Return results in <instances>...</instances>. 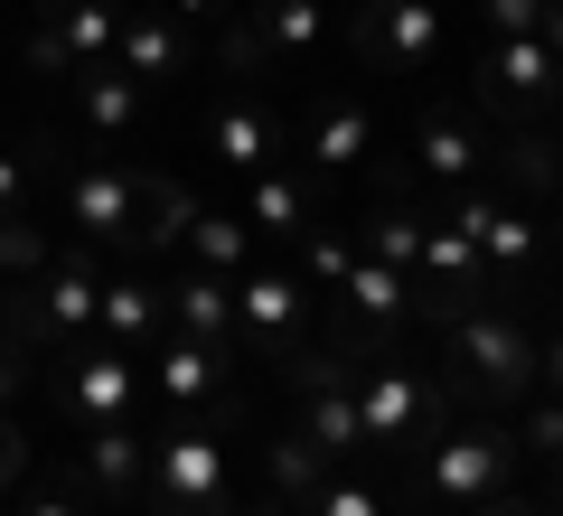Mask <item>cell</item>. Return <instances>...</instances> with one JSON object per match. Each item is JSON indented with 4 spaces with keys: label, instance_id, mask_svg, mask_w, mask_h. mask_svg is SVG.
I'll return each mask as SVG.
<instances>
[{
    "label": "cell",
    "instance_id": "1",
    "mask_svg": "<svg viewBox=\"0 0 563 516\" xmlns=\"http://www.w3.org/2000/svg\"><path fill=\"white\" fill-rule=\"evenodd\" d=\"M442 358H451V395L479 404H517L536 385V329H526L507 300H470L442 319Z\"/></svg>",
    "mask_w": 563,
    "mask_h": 516
},
{
    "label": "cell",
    "instance_id": "2",
    "mask_svg": "<svg viewBox=\"0 0 563 516\" xmlns=\"http://www.w3.org/2000/svg\"><path fill=\"white\" fill-rule=\"evenodd\" d=\"M507 479H517V432H498V422H442L432 451H422V488H432V507H451V516L507 497Z\"/></svg>",
    "mask_w": 563,
    "mask_h": 516
},
{
    "label": "cell",
    "instance_id": "3",
    "mask_svg": "<svg viewBox=\"0 0 563 516\" xmlns=\"http://www.w3.org/2000/svg\"><path fill=\"white\" fill-rule=\"evenodd\" d=\"M357 422H366V451H413L451 422V385L442 376H413V366H357Z\"/></svg>",
    "mask_w": 563,
    "mask_h": 516
},
{
    "label": "cell",
    "instance_id": "4",
    "mask_svg": "<svg viewBox=\"0 0 563 516\" xmlns=\"http://www.w3.org/2000/svg\"><path fill=\"white\" fill-rule=\"evenodd\" d=\"M151 516H225V441L217 432H169L151 441Z\"/></svg>",
    "mask_w": 563,
    "mask_h": 516
},
{
    "label": "cell",
    "instance_id": "5",
    "mask_svg": "<svg viewBox=\"0 0 563 516\" xmlns=\"http://www.w3.org/2000/svg\"><path fill=\"white\" fill-rule=\"evenodd\" d=\"M442 47H451V10L442 0H357V57L366 66L422 76V66H442Z\"/></svg>",
    "mask_w": 563,
    "mask_h": 516
},
{
    "label": "cell",
    "instance_id": "6",
    "mask_svg": "<svg viewBox=\"0 0 563 516\" xmlns=\"http://www.w3.org/2000/svg\"><path fill=\"white\" fill-rule=\"evenodd\" d=\"M301 432L320 441L329 460H357V451H366V422H357V385H347V358H339V348L301 358Z\"/></svg>",
    "mask_w": 563,
    "mask_h": 516
},
{
    "label": "cell",
    "instance_id": "7",
    "mask_svg": "<svg viewBox=\"0 0 563 516\" xmlns=\"http://www.w3.org/2000/svg\"><path fill=\"white\" fill-rule=\"evenodd\" d=\"M161 329H179V338H198V348H217V358H235V348H244V329H235V282L188 263V273L169 282V319H161Z\"/></svg>",
    "mask_w": 563,
    "mask_h": 516
},
{
    "label": "cell",
    "instance_id": "8",
    "mask_svg": "<svg viewBox=\"0 0 563 516\" xmlns=\"http://www.w3.org/2000/svg\"><path fill=\"white\" fill-rule=\"evenodd\" d=\"M66 217L85 226V244H132L141 235V188L122 169H76L66 179Z\"/></svg>",
    "mask_w": 563,
    "mask_h": 516
},
{
    "label": "cell",
    "instance_id": "9",
    "mask_svg": "<svg viewBox=\"0 0 563 516\" xmlns=\"http://www.w3.org/2000/svg\"><path fill=\"white\" fill-rule=\"evenodd\" d=\"M310 319V292L291 273H235V329L263 338V348H291Z\"/></svg>",
    "mask_w": 563,
    "mask_h": 516
},
{
    "label": "cell",
    "instance_id": "10",
    "mask_svg": "<svg viewBox=\"0 0 563 516\" xmlns=\"http://www.w3.org/2000/svg\"><path fill=\"white\" fill-rule=\"evenodd\" d=\"M132 395H141V376H132L122 348H76V358H66V404H76L85 422H122Z\"/></svg>",
    "mask_w": 563,
    "mask_h": 516
},
{
    "label": "cell",
    "instance_id": "11",
    "mask_svg": "<svg viewBox=\"0 0 563 516\" xmlns=\"http://www.w3.org/2000/svg\"><path fill=\"white\" fill-rule=\"evenodd\" d=\"M76 113L95 141H132L141 132V76H122L113 57L103 66H76Z\"/></svg>",
    "mask_w": 563,
    "mask_h": 516
},
{
    "label": "cell",
    "instance_id": "12",
    "mask_svg": "<svg viewBox=\"0 0 563 516\" xmlns=\"http://www.w3.org/2000/svg\"><path fill=\"white\" fill-rule=\"evenodd\" d=\"M38 29L76 66H103V57H113V39H122V10H113V0H38Z\"/></svg>",
    "mask_w": 563,
    "mask_h": 516
},
{
    "label": "cell",
    "instance_id": "13",
    "mask_svg": "<svg viewBox=\"0 0 563 516\" xmlns=\"http://www.w3.org/2000/svg\"><path fill=\"white\" fill-rule=\"evenodd\" d=\"M141 470H151V441L132 422H95V441H85V488L95 497H141Z\"/></svg>",
    "mask_w": 563,
    "mask_h": 516
},
{
    "label": "cell",
    "instance_id": "14",
    "mask_svg": "<svg viewBox=\"0 0 563 516\" xmlns=\"http://www.w3.org/2000/svg\"><path fill=\"white\" fill-rule=\"evenodd\" d=\"M479 263H488V292L507 300L536 263V217L526 207H479Z\"/></svg>",
    "mask_w": 563,
    "mask_h": 516
},
{
    "label": "cell",
    "instance_id": "15",
    "mask_svg": "<svg viewBox=\"0 0 563 516\" xmlns=\"http://www.w3.org/2000/svg\"><path fill=\"white\" fill-rule=\"evenodd\" d=\"M113 66H122V76H141V85H151V76H179V66H188V39L169 29V10H132L122 39H113Z\"/></svg>",
    "mask_w": 563,
    "mask_h": 516
},
{
    "label": "cell",
    "instance_id": "16",
    "mask_svg": "<svg viewBox=\"0 0 563 516\" xmlns=\"http://www.w3.org/2000/svg\"><path fill=\"white\" fill-rule=\"evenodd\" d=\"M366 151H376V113H366L357 95H329L320 113H310V160H320V169H357Z\"/></svg>",
    "mask_w": 563,
    "mask_h": 516
},
{
    "label": "cell",
    "instance_id": "17",
    "mask_svg": "<svg viewBox=\"0 0 563 516\" xmlns=\"http://www.w3.org/2000/svg\"><path fill=\"white\" fill-rule=\"evenodd\" d=\"M479 66H488V85H498V95H554V85H563V57H554V47H544V39H488L479 47Z\"/></svg>",
    "mask_w": 563,
    "mask_h": 516
},
{
    "label": "cell",
    "instance_id": "18",
    "mask_svg": "<svg viewBox=\"0 0 563 516\" xmlns=\"http://www.w3.org/2000/svg\"><path fill=\"white\" fill-rule=\"evenodd\" d=\"M151 329H161V292H151V282L122 273V282L95 292V338L103 348H132V338H151Z\"/></svg>",
    "mask_w": 563,
    "mask_h": 516
},
{
    "label": "cell",
    "instance_id": "19",
    "mask_svg": "<svg viewBox=\"0 0 563 516\" xmlns=\"http://www.w3.org/2000/svg\"><path fill=\"white\" fill-rule=\"evenodd\" d=\"M254 29H263V47H273V66H301V57H320V0H254Z\"/></svg>",
    "mask_w": 563,
    "mask_h": 516
},
{
    "label": "cell",
    "instance_id": "20",
    "mask_svg": "<svg viewBox=\"0 0 563 516\" xmlns=\"http://www.w3.org/2000/svg\"><path fill=\"white\" fill-rule=\"evenodd\" d=\"M188 263H198V273H225V282H235L244 263H254V226L225 217V207H198V226H188Z\"/></svg>",
    "mask_w": 563,
    "mask_h": 516
},
{
    "label": "cell",
    "instance_id": "21",
    "mask_svg": "<svg viewBox=\"0 0 563 516\" xmlns=\"http://www.w3.org/2000/svg\"><path fill=\"white\" fill-rule=\"evenodd\" d=\"M217 348H198V338H179V329H161V395L169 404H217Z\"/></svg>",
    "mask_w": 563,
    "mask_h": 516
},
{
    "label": "cell",
    "instance_id": "22",
    "mask_svg": "<svg viewBox=\"0 0 563 516\" xmlns=\"http://www.w3.org/2000/svg\"><path fill=\"white\" fill-rule=\"evenodd\" d=\"M339 300H347V310H357V319H404V310H413V282H404L395 263L357 254V263H347V273H339Z\"/></svg>",
    "mask_w": 563,
    "mask_h": 516
},
{
    "label": "cell",
    "instance_id": "23",
    "mask_svg": "<svg viewBox=\"0 0 563 516\" xmlns=\"http://www.w3.org/2000/svg\"><path fill=\"white\" fill-rule=\"evenodd\" d=\"M207 141H217V160H225V169H273V122H263L254 103H217Z\"/></svg>",
    "mask_w": 563,
    "mask_h": 516
},
{
    "label": "cell",
    "instance_id": "24",
    "mask_svg": "<svg viewBox=\"0 0 563 516\" xmlns=\"http://www.w3.org/2000/svg\"><path fill=\"white\" fill-rule=\"evenodd\" d=\"M413 160H422V179H451V188H470V169H479V132L442 113V122H422Z\"/></svg>",
    "mask_w": 563,
    "mask_h": 516
},
{
    "label": "cell",
    "instance_id": "25",
    "mask_svg": "<svg viewBox=\"0 0 563 516\" xmlns=\"http://www.w3.org/2000/svg\"><path fill=\"white\" fill-rule=\"evenodd\" d=\"M244 226H254V235H310V188L263 169V179H254V207H244Z\"/></svg>",
    "mask_w": 563,
    "mask_h": 516
},
{
    "label": "cell",
    "instance_id": "26",
    "mask_svg": "<svg viewBox=\"0 0 563 516\" xmlns=\"http://www.w3.org/2000/svg\"><path fill=\"white\" fill-rule=\"evenodd\" d=\"M188 226H198V188L151 179V198H141V244H151V254H161V244H188Z\"/></svg>",
    "mask_w": 563,
    "mask_h": 516
},
{
    "label": "cell",
    "instance_id": "27",
    "mask_svg": "<svg viewBox=\"0 0 563 516\" xmlns=\"http://www.w3.org/2000/svg\"><path fill=\"white\" fill-rule=\"evenodd\" d=\"M422 226L432 217H413V207H376V217H366V254L395 263V273H413L422 263Z\"/></svg>",
    "mask_w": 563,
    "mask_h": 516
},
{
    "label": "cell",
    "instance_id": "28",
    "mask_svg": "<svg viewBox=\"0 0 563 516\" xmlns=\"http://www.w3.org/2000/svg\"><path fill=\"white\" fill-rule=\"evenodd\" d=\"M301 516H395V507H385V488H376V479H357V470H329L320 488L301 497Z\"/></svg>",
    "mask_w": 563,
    "mask_h": 516
},
{
    "label": "cell",
    "instance_id": "29",
    "mask_svg": "<svg viewBox=\"0 0 563 516\" xmlns=\"http://www.w3.org/2000/svg\"><path fill=\"white\" fill-rule=\"evenodd\" d=\"M320 479H329V451H320L310 432H282V441H273V488L291 497V507H301V497L320 488Z\"/></svg>",
    "mask_w": 563,
    "mask_h": 516
},
{
    "label": "cell",
    "instance_id": "30",
    "mask_svg": "<svg viewBox=\"0 0 563 516\" xmlns=\"http://www.w3.org/2000/svg\"><path fill=\"white\" fill-rule=\"evenodd\" d=\"M38 273H47V235L20 207V217H0V282H38Z\"/></svg>",
    "mask_w": 563,
    "mask_h": 516
},
{
    "label": "cell",
    "instance_id": "31",
    "mask_svg": "<svg viewBox=\"0 0 563 516\" xmlns=\"http://www.w3.org/2000/svg\"><path fill=\"white\" fill-rule=\"evenodd\" d=\"M488 39H544V0H479Z\"/></svg>",
    "mask_w": 563,
    "mask_h": 516
},
{
    "label": "cell",
    "instance_id": "32",
    "mask_svg": "<svg viewBox=\"0 0 563 516\" xmlns=\"http://www.w3.org/2000/svg\"><path fill=\"white\" fill-rule=\"evenodd\" d=\"M347 263H357V254H347L339 235H301V282H320V292H339V273H347Z\"/></svg>",
    "mask_w": 563,
    "mask_h": 516
},
{
    "label": "cell",
    "instance_id": "33",
    "mask_svg": "<svg viewBox=\"0 0 563 516\" xmlns=\"http://www.w3.org/2000/svg\"><path fill=\"white\" fill-rule=\"evenodd\" d=\"M517 441H526V451H544V460H563V395H554V404H526Z\"/></svg>",
    "mask_w": 563,
    "mask_h": 516
},
{
    "label": "cell",
    "instance_id": "34",
    "mask_svg": "<svg viewBox=\"0 0 563 516\" xmlns=\"http://www.w3.org/2000/svg\"><path fill=\"white\" fill-rule=\"evenodd\" d=\"M517 179H526V188H554V151H544V141H536V132H526V141H517Z\"/></svg>",
    "mask_w": 563,
    "mask_h": 516
},
{
    "label": "cell",
    "instance_id": "35",
    "mask_svg": "<svg viewBox=\"0 0 563 516\" xmlns=\"http://www.w3.org/2000/svg\"><path fill=\"white\" fill-rule=\"evenodd\" d=\"M20 385H29V358L0 338V414H20Z\"/></svg>",
    "mask_w": 563,
    "mask_h": 516
},
{
    "label": "cell",
    "instance_id": "36",
    "mask_svg": "<svg viewBox=\"0 0 563 516\" xmlns=\"http://www.w3.org/2000/svg\"><path fill=\"white\" fill-rule=\"evenodd\" d=\"M29 66H38V76H76V57H66L47 29H29Z\"/></svg>",
    "mask_w": 563,
    "mask_h": 516
},
{
    "label": "cell",
    "instance_id": "37",
    "mask_svg": "<svg viewBox=\"0 0 563 516\" xmlns=\"http://www.w3.org/2000/svg\"><path fill=\"white\" fill-rule=\"evenodd\" d=\"M536 376L563 395V329H554V338H536Z\"/></svg>",
    "mask_w": 563,
    "mask_h": 516
},
{
    "label": "cell",
    "instance_id": "38",
    "mask_svg": "<svg viewBox=\"0 0 563 516\" xmlns=\"http://www.w3.org/2000/svg\"><path fill=\"white\" fill-rule=\"evenodd\" d=\"M20 207H29L20 198V151H0V217H20Z\"/></svg>",
    "mask_w": 563,
    "mask_h": 516
},
{
    "label": "cell",
    "instance_id": "39",
    "mask_svg": "<svg viewBox=\"0 0 563 516\" xmlns=\"http://www.w3.org/2000/svg\"><path fill=\"white\" fill-rule=\"evenodd\" d=\"M20 516H76V497H57V488H47V497H29Z\"/></svg>",
    "mask_w": 563,
    "mask_h": 516
},
{
    "label": "cell",
    "instance_id": "40",
    "mask_svg": "<svg viewBox=\"0 0 563 516\" xmlns=\"http://www.w3.org/2000/svg\"><path fill=\"white\" fill-rule=\"evenodd\" d=\"M544 47L563 57V0H544Z\"/></svg>",
    "mask_w": 563,
    "mask_h": 516
},
{
    "label": "cell",
    "instance_id": "41",
    "mask_svg": "<svg viewBox=\"0 0 563 516\" xmlns=\"http://www.w3.org/2000/svg\"><path fill=\"white\" fill-rule=\"evenodd\" d=\"M161 10H179V20H207V10H225V0H161Z\"/></svg>",
    "mask_w": 563,
    "mask_h": 516
},
{
    "label": "cell",
    "instance_id": "42",
    "mask_svg": "<svg viewBox=\"0 0 563 516\" xmlns=\"http://www.w3.org/2000/svg\"><path fill=\"white\" fill-rule=\"evenodd\" d=\"M470 516H479V507H470ZM488 516H526V507H488Z\"/></svg>",
    "mask_w": 563,
    "mask_h": 516
},
{
    "label": "cell",
    "instance_id": "43",
    "mask_svg": "<svg viewBox=\"0 0 563 516\" xmlns=\"http://www.w3.org/2000/svg\"><path fill=\"white\" fill-rule=\"evenodd\" d=\"M244 516H282V507H244Z\"/></svg>",
    "mask_w": 563,
    "mask_h": 516
},
{
    "label": "cell",
    "instance_id": "44",
    "mask_svg": "<svg viewBox=\"0 0 563 516\" xmlns=\"http://www.w3.org/2000/svg\"><path fill=\"white\" fill-rule=\"evenodd\" d=\"M554 470H563V460H554Z\"/></svg>",
    "mask_w": 563,
    "mask_h": 516
},
{
    "label": "cell",
    "instance_id": "45",
    "mask_svg": "<svg viewBox=\"0 0 563 516\" xmlns=\"http://www.w3.org/2000/svg\"><path fill=\"white\" fill-rule=\"evenodd\" d=\"M0 300H10V292H0Z\"/></svg>",
    "mask_w": 563,
    "mask_h": 516
}]
</instances>
